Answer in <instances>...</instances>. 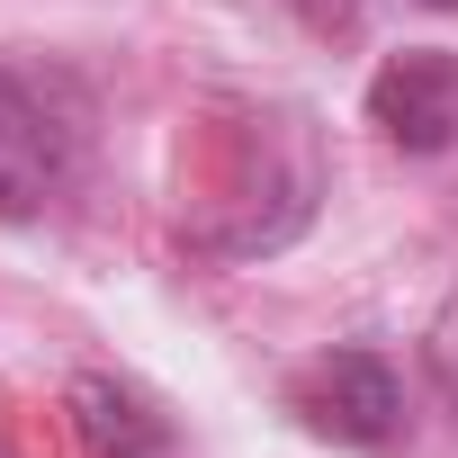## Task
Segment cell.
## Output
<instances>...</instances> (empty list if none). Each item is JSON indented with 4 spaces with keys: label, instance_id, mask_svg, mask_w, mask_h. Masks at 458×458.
<instances>
[{
    "label": "cell",
    "instance_id": "6da1fadb",
    "mask_svg": "<svg viewBox=\"0 0 458 458\" xmlns=\"http://www.w3.org/2000/svg\"><path fill=\"white\" fill-rule=\"evenodd\" d=\"M81 162V126L19 72H0V225H28L64 198Z\"/></svg>",
    "mask_w": 458,
    "mask_h": 458
},
{
    "label": "cell",
    "instance_id": "7a4b0ae2",
    "mask_svg": "<svg viewBox=\"0 0 458 458\" xmlns=\"http://www.w3.org/2000/svg\"><path fill=\"white\" fill-rule=\"evenodd\" d=\"M297 413H306L315 440L377 449V440H395V422H404V386H395V369H386L377 351H333V360H315V369L297 377Z\"/></svg>",
    "mask_w": 458,
    "mask_h": 458
},
{
    "label": "cell",
    "instance_id": "3957f363",
    "mask_svg": "<svg viewBox=\"0 0 458 458\" xmlns=\"http://www.w3.org/2000/svg\"><path fill=\"white\" fill-rule=\"evenodd\" d=\"M369 126L404 153H449L458 144V55H440V46L386 55L369 81Z\"/></svg>",
    "mask_w": 458,
    "mask_h": 458
},
{
    "label": "cell",
    "instance_id": "277c9868",
    "mask_svg": "<svg viewBox=\"0 0 458 458\" xmlns=\"http://www.w3.org/2000/svg\"><path fill=\"white\" fill-rule=\"evenodd\" d=\"M64 413H72V431H81L90 458H162L171 449V422L153 413V395L126 386V377H108V369H81L64 386Z\"/></svg>",
    "mask_w": 458,
    "mask_h": 458
},
{
    "label": "cell",
    "instance_id": "5b68a950",
    "mask_svg": "<svg viewBox=\"0 0 458 458\" xmlns=\"http://www.w3.org/2000/svg\"><path fill=\"white\" fill-rule=\"evenodd\" d=\"M279 10H297V28L324 37V46H351L369 28V0H279Z\"/></svg>",
    "mask_w": 458,
    "mask_h": 458
},
{
    "label": "cell",
    "instance_id": "8992f818",
    "mask_svg": "<svg viewBox=\"0 0 458 458\" xmlns=\"http://www.w3.org/2000/svg\"><path fill=\"white\" fill-rule=\"evenodd\" d=\"M431 10H458V0H431Z\"/></svg>",
    "mask_w": 458,
    "mask_h": 458
},
{
    "label": "cell",
    "instance_id": "52a82bcc",
    "mask_svg": "<svg viewBox=\"0 0 458 458\" xmlns=\"http://www.w3.org/2000/svg\"><path fill=\"white\" fill-rule=\"evenodd\" d=\"M0 458H10V449H0Z\"/></svg>",
    "mask_w": 458,
    "mask_h": 458
}]
</instances>
